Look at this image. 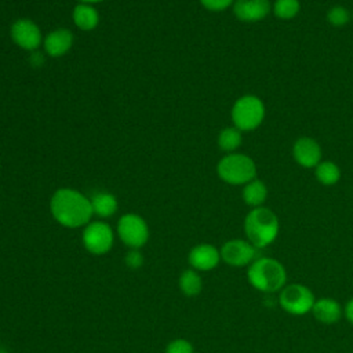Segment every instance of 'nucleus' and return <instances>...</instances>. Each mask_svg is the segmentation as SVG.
<instances>
[{"mask_svg": "<svg viewBox=\"0 0 353 353\" xmlns=\"http://www.w3.org/2000/svg\"><path fill=\"white\" fill-rule=\"evenodd\" d=\"M268 196V189L265 183L256 178L245 183L243 189V200L251 205V207H261V204L266 200Z\"/></svg>", "mask_w": 353, "mask_h": 353, "instance_id": "18", "label": "nucleus"}, {"mask_svg": "<svg viewBox=\"0 0 353 353\" xmlns=\"http://www.w3.org/2000/svg\"><path fill=\"white\" fill-rule=\"evenodd\" d=\"M343 312H345V317L347 319V321H349L350 324H353V298L349 299V302L346 303Z\"/></svg>", "mask_w": 353, "mask_h": 353, "instance_id": "27", "label": "nucleus"}, {"mask_svg": "<svg viewBox=\"0 0 353 353\" xmlns=\"http://www.w3.org/2000/svg\"><path fill=\"white\" fill-rule=\"evenodd\" d=\"M312 313L317 321L323 324H334L341 319L342 307L332 298H321L319 301H314Z\"/></svg>", "mask_w": 353, "mask_h": 353, "instance_id": "15", "label": "nucleus"}, {"mask_svg": "<svg viewBox=\"0 0 353 353\" xmlns=\"http://www.w3.org/2000/svg\"><path fill=\"white\" fill-rule=\"evenodd\" d=\"M50 211L59 225L70 229L85 226L94 215L90 197L72 188H61L52 193Z\"/></svg>", "mask_w": 353, "mask_h": 353, "instance_id": "1", "label": "nucleus"}, {"mask_svg": "<svg viewBox=\"0 0 353 353\" xmlns=\"http://www.w3.org/2000/svg\"><path fill=\"white\" fill-rule=\"evenodd\" d=\"M179 288L188 296H196L203 288V281L199 273L193 269H188L179 276Z\"/></svg>", "mask_w": 353, "mask_h": 353, "instance_id": "19", "label": "nucleus"}, {"mask_svg": "<svg viewBox=\"0 0 353 353\" xmlns=\"http://www.w3.org/2000/svg\"><path fill=\"white\" fill-rule=\"evenodd\" d=\"M188 261L194 270H211L218 266L221 261V252L211 244H199L189 252Z\"/></svg>", "mask_w": 353, "mask_h": 353, "instance_id": "11", "label": "nucleus"}, {"mask_svg": "<svg viewBox=\"0 0 353 353\" xmlns=\"http://www.w3.org/2000/svg\"><path fill=\"white\" fill-rule=\"evenodd\" d=\"M0 353H7V352H6L3 347H0Z\"/></svg>", "mask_w": 353, "mask_h": 353, "instance_id": "30", "label": "nucleus"}, {"mask_svg": "<svg viewBox=\"0 0 353 353\" xmlns=\"http://www.w3.org/2000/svg\"><path fill=\"white\" fill-rule=\"evenodd\" d=\"M30 62H32L33 66H40V65L44 63V58H43V55L40 52L33 51L32 57H30Z\"/></svg>", "mask_w": 353, "mask_h": 353, "instance_id": "28", "label": "nucleus"}, {"mask_svg": "<svg viewBox=\"0 0 353 353\" xmlns=\"http://www.w3.org/2000/svg\"><path fill=\"white\" fill-rule=\"evenodd\" d=\"M265 117V106L255 95H243L232 108V120L240 131L255 130Z\"/></svg>", "mask_w": 353, "mask_h": 353, "instance_id": "5", "label": "nucleus"}, {"mask_svg": "<svg viewBox=\"0 0 353 353\" xmlns=\"http://www.w3.org/2000/svg\"><path fill=\"white\" fill-rule=\"evenodd\" d=\"M92 214L99 218H109L117 211V199L109 192H95L91 197Z\"/></svg>", "mask_w": 353, "mask_h": 353, "instance_id": "17", "label": "nucleus"}, {"mask_svg": "<svg viewBox=\"0 0 353 353\" xmlns=\"http://www.w3.org/2000/svg\"><path fill=\"white\" fill-rule=\"evenodd\" d=\"M250 284L262 292H274L281 290L287 281V272L281 262L274 258L255 259L247 272Z\"/></svg>", "mask_w": 353, "mask_h": 353, "instance_id": "3", "label": "nucleus"}, {"mask_svg": "<svg viewBox=\"0 0 353 353\" xmlns=\"http://www.w3.org/2000/svg\"><path fill=\"white\" fill-rule=\"evenodd\" d=\"M117 234L120 240L132 250L143 247L149 239L146 221L138 214H124L117 222Z\"/></svg>", "mask_w": 353, "mask_h": 353, "instance_id": "7", "label": "nucleus"}, {"mask_svg": "<svg viewBox=\"0 0 353 353\" xmlns=\"http://www.w3.org/2000/svg\"><path fill=\"white\" fill-rule=\"evenodd\" d=\"M313 292L303 284H287L281 288L279 302L283 310L291 314L302 316L307 312H312L314 305Z\"/></svg>", "mask_w": 353, "mask_h": 353, "instance_id": "6", "label": "nucleus"}, {"mask_svg": "<svg viewBox=\"0 0 353 353\" xmlns=\"http://www.w3.org/2000/svg\"><path fill=\"white\" fill-rule=\"evenodd\" d=\"M349 19H350V14L342 6H335L330 8L327 12V21L334 26H343L349 22Z\"/></svg>", "mask_w": 353, "mask_h": 353, "instance_id": "23", "label": "nucleus"}, {"mask_svg": "<svg viewBox=\"0 0 353 353\" xmlns=\"http://www.w3.org/2000/svg\"><path fill=\"white\" fill-rule=\"evenodd\" d=\"M244 230L248 241L254 247L262 248L276 240L279 234V219L272 210L255 207L244 219Z\"/></svg>", "mask_w": 353, "mask_h": 353, "instance_id": "2", "label": "nucleus"}, {"mask_svg": "<svg viewBox=\"0 0 353 353\" xmlns=\"http://www.w3.org/2000/svg\"><path fill=\"white\" fill-rule=\"evenodd\" d=\"M241 145V131L236 127H226L218 135V146L223 152L233 153Z\"/></svg>", "mask_w": 353, "mask_h": 353, "instance_id": "21", "label": "nucleus"}, {"mask_svg": "<svg viewBox=\"0 0 353 353\" xmlns=\"http://www.w3.org/2000/svg\"><path fill=\"white\" fill-rule=\"evenodd\" d=\"M316 178L323 185H335L341 178L339 167L332 161H320L316 165Z\"/></svg>", "mask_w": 353, "mask_h": 353, "instance_id": "20", "label": "nucleus"}, {"mask_svg": "<svg viewBox=\"0 0 353 353\" xmlns=\"http://www.w3.org/2000/svg\"><path fill=\"white\" fill-rule=\"evenodd\" d=\"M221 259L234 268L251 265L256 256V247L250 241L241 239H233L226 241L221 248Z\"/></svg>", "mask_w": 353, "mask_h": 353, "instance_id": "10", "label": "nucleus"}, {"mask_svg": "<svg viewBox=\"0 0 353 353\" xmlns=\"http://www.w3.org/2000/svg\"><path fill=\"white\" fill-rule=\"evenodd\" d=\"M234 0H200L201 6L210 11H223L233 4Z\"/></svg>", "mask_w": 353, "mask_h": 353, "instance_id": "25", "label": "nucleus"}, {"mask_svg": "<svg viewBox=\"0 0 353 353\" xmlns=\"http://www.w3.org/2000/svg\"><path fill=\"white\" fill-rule=\"evenodd\" d=\"M73 46V33L66 28H58L43 39V47L47 55L51 58H59L65 55Z\"/></svg>", "mask_w": 353, "mask_h": 353, "instance_id": "12", "label": "nucleus"}, {"mask_svg": "<svg viewBox=\"0 0 353 353\" xmlns=\"http://www.w3.org/2000/svg\"><path fill=\"white\" fill-rule=\"evenodd\" d=\"M165 353H193V346L189 341L178 338L167 345Z\"/></svg>", "mask_w": 353, "mask_h": 353, "instance_id": "24", "label": "nucleus"}, {"mask_svg": "<svg viewBox=\"0 0 353 353\" xmlns=\"http://www.w3.org/2000/svg\"><path fill=\"white\" fill-rule=\"evenodd\" d=\"M218 176L229 185H245L256 175V165L243 153H229L216 165Z\"/></svg>", "mask_w": 353, "mask_h": 353, "instance_id": "4", "label": "nucleus"}, {"mask_svg": "<svg viewBox=\"0 0 353 353\" xmlns=\"http://www.w3.org/2000/svg\"><path fill=\"white\" fill-rule=\"evenodd\" d=\"M125 263L131 269H138L143 265V256L138 250H132L125 255Z\"/></svg>", "mask_w": 353, "mask_h": 353, "instance_id": "26", "label": "nucleus"}, {"mask_svg": "<svg viewBox=\"0 0 353 353\" xmlns=\"http://www.w3.org/2000/svg\"><path fill=\"white\" fill-rule=\"evenodd\" d=\"M101 1H103V0H79V3L91 4V6H94V4H97V3H101Z\"/></svg>", "mask_w": 353, "mask_h": 353, "instance_id": "29", "label": "nucleus"}, {"mask_svg": "<svg viewBox=\"0 0 353 353\" xmlns=\"http://www.w3.org/2000/svg\"><path fill=\"white\" fill-rule=\"evenodd\" d=\"M294 159L302 167H316L321 159L320 145L309 137H302L294 143Z\"/></svg>", "mask_w": 353, "mask_h": 353, "instance_id": "14", "label": "nucleus"}, {"mask_svg": "<svg viewBox=\"0 0 353 353\" xmlns=\"http://www.w3.org/2000/svg\"><path fill=\"white\" fill-rule=\"evenodd\" d=\"M114 241L112 228L102 221H94L84 226L83 244L85 250L94 255L106 254Z\"/></svg>", "mask_w": 353, "mask_h": 353, "instance_id": "8", "label": "nucleus"}, {"mask_svg": "<svg viewBox=\"0 0 353 353\" xmlns=\"http://www.w3.org/2000/svg\"><path fill=\"white\" fill-rule=\"evenodd\" d=\"M72 19L76 28H79L83 32L94 30L99 23V12L98 10L91 4L79 3L74 6L72 11Z\"/></svg>", "mask_w": 353, "mask_h": 353, "instance_id": "16", "label": "nucleus"}, {"mask_svg": "<svg viewBox=\"0 0 353 353\" xmlns=\"http://www.w3.org/2000/svg\"><path fill=\"white\" fill-rule=\"evenodd\" d=\"M233 11L240 21L256 22L269 14L270 3L269 0H236Z\"/></svg>", "mask_w": 353, "mask_h": 353, "instance_id": "13", "label": "nucleus"}, {"mask_svg": "<svg viewBox=\"0 0 353 353\" xmlns=\"http://www.w3.org/2000/svg\"><path fill=\"white\" fill-rule=\"evenodd\" d=\"M298 0H276L273 4V12L280 19H291L299 12Z\"/></svg>", "mask_w": 353, "mask_h": 353, "instance_id": "22", "label": "nucleus"}, {"mask_svg": "<svg viewBox=\"0 0 353 353\" xmlns=\"http://www.w3.org/2000/svg\"><path fill=\"white\" fill-rule=\"evenodd\" d=\"M10 36L19 48L30 52L36 51L44 39L39 25L29 18L17 19L10 28Z\"/></svg>", "mask_w": 353, "mask_h": 353, "instance_id": "9", "label": "nucleus"}]
</instances>
